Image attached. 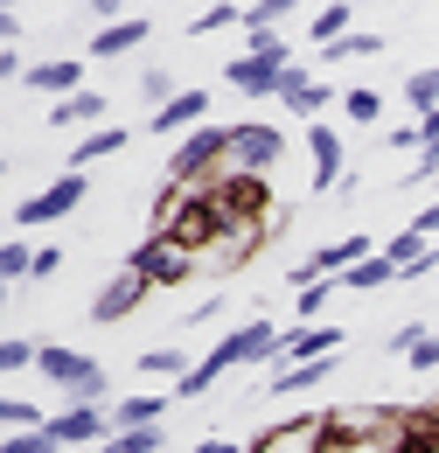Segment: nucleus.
Returning <instances> with one entry per match:
<instances>
[{
  "label": "nucleus",
  "mask_w": 439,
  "mask_h": 453,
  "mask_svg": "<svg viewBox=\"0 0 439 453\" xmlns=\"http://www.w3.org/2000/svg\"><path fill=\"white\" fill-rule=\"evenodd\" d=\"M35 370H42L70 404H112V397H105L112 391V384H105V363H98V356H84V349H56V342H42Z\"/></svg>",
  "instance_id": "nucleus-1"
},
{
  "label": "nucleus",
  "mask_w": 439,
  "mask_h": 453,
  "mask_svg": "<svg viewBox=\"0 0 439 453\" xmlns=\"http://www.w3.org/2000/svg\"><path fill=\"white\" fill-rule=\"evenodd\" d=\"M223 77H230V91H244V98H286L293 57H286V42H279V35H266V42H251V57H237Z\"/></svg>",
  "instance_id": "nucleus-2"
},
{
  "label": "nucleus",
  "mask_w": 439,
  "mask_h": 453,
  "mask_svg": "<svg viewBox=\"0 0 439 453\" xmlns=\"http://www.w3.org/2000/svg\"><path fill=\"white\" fill-rule=\"evenodd\" d=\"M217 161H230V126H196V133L174 147V161H167V181H174V188H203Z\"/></svg>",
  "instance_id": "nucleus-3"
},
{
  "label": "nucleus",
  "mask_w": 439,
  "mask_h": 453,
  "mask_svg": "<svg viewBox=\"0 0 439 453\" xmlns=\"http://www.w3.org/2000/svg\"><path fill=\"white\" fill-rule=\"evenodd\" d=\"M279 154H286V133H279V126H266V119L230 126V168L237 174H273Z\"/></svg>",
  "instance_id": "nucleus-4"
},
{
  "label": "nucleus",
  "mask_w": 439,
  "mask_h": 453,
  "mask_svg": "<svg viewBox=\"0 0 439 453\" xmlns=\"http://www.w3.org/2000/svg\"><path fill=\"white\" fill-rule=\"evenodd\" d=\"M126 265H133L147 286H181L189 273H196V251H181L167 230H154L147 244H133V258H126Z\"/></svg>",
  "instance_id": "nucleus-5"
},
{
  "label": "nucleus",
  "mask_w": 439,
  "mask_h": 453,
  "mask_svg": "<svg viewBox=\"0 0 439 453\" xmlns=\"http://www.w3.org/2000/svg\"><path fill=\"white\" fill-rule=\"evenodd\" d=\"M328 447H335V426H328V418H314V411L279 418V426H266V433L251 440V453H328Z\"/></svg>",
  "instance_id": "nucleus-6"
},
{
  "label": "nucleus",
  "mask_w": 439,
  "mask_h": 453,
  "mask_svg": "<svg viewBox=\"0 0 439 453\" xmlns=\"http://www.w3.org/2000/svg\"><path fill=\"white\" fill-rule=\"evenodd\" d=\"M84 188H91L84 174H77V168H63L50 188H35V196H28L21 210H14V224H21V230H35V224H63V217H70V210L84 203Z\"/></svg>",
  "instance_id": "nucleus-7"
},
{
  "label": "nucleus",
  "mask_w": 439,
  "mask_h": 453,
  "mask_svg": "<svg viewBox=\"0 0 439 453\" xmlns=\"http://www.w3.org/2000/svg\"><path fill=\"white\" fill-rule=\"evenodd\" d=\"M50 433H56V447H91L98 453L112 440V411L105 404H63L50 418Z\"/></svg>",
  "instance_id": "nucleus-8"
},
{
  "label": "nucleus",
  "mask_w": 439,
  "mask_h": 453,
  "mask_svg": "<svg viewBox=\"0 0 439 453\" xmlns=\"http://www.w3.org/2000/svg\"><path fill=\"white\" fill-rule=\"evenodd\" d=\"M140 300H147V280H140L133 265H119V273H112V280L91 293V321H126Z\"/></svg>",
  "instance_id": "nucleus-9"
},
{
  "label": "nucleus",
  "mask_w": 439,
  "mask_h": 453,
  "mask_svg": "<svg viewBox=\"0 0 439 453\" xmlns=\"http://www.w3.org/2000/svg\"><path fill=\"white\" fill-rule=\"evenodd\" d=\"M21 84H35V91H42L50 105L77 98V91H91V84H84V63H77V57H50V63H35V70H28Z\"/></svg>",
  "instance_id": "nucleus-10"
},
{
  "label": "nucleus",
  "mask_w": 439,
  "mask_h": 453,
  "mask_svg": "<svg viewBox=\"0 0 439 453\" xmlns=\"http://www.w3.org/2000/svg\"><path fill=\"white\" fill-rule=\"evenodd\" d=\"M335 349H342V328H328V321H314V328H293V335L279 342V370L321 363V356H335Z\"/></svg>",
  "instance_id": "nucleus-11"
},
{
  "label": "nucleus",
  "mask_w": 439,
  "mask_h": 453,
  "mask_svg": "<svg viewBox=\"0 0 439 453\" xmlns=\"http://www.w3.org/2000/svg\"><path fill=\"white\" fill-rule=\"evenodd\" d=\"M307 154H314V188H342L349 168H342V133L335 126H307Z\"/></svg>",
  "instance_id": "nucleus-12"
},
{
  "label": "nucleus",
  "mask_w": 439,
  "mask_h": 453,
  "mask_svg": "<svg viewBox=\"0 0 439 453\" xmlns=\"http://www.w3.org/2000/svg\"><path fill=\"white\" fill-rule=\"evenodd\" d=\"M293 119H314L321 105H335V84H321V77H307V70H293L286 77V98H279Z\"/></svg>",
  "instance_id": "nucleus-13"
},
{
  "label": "nucleus",
  "mask_w": 439,
  "mask_h": 453,
  "mask_svg": "<svg viewBox=\"0 0 439 453\" xmlns=\"http://www.w3.org/2000/svg\"><path fill=\"white\" fill-rule=\"evenodd\" d=\"M349 21H356V7H349V0H328V7H314V14H307V42H314V50H335L342 35H356Z\"/></svg>",
  "instance_id": "nucleus-14"
},
{
  "label": "nucleus",
  "mask_w": 439,
  "mask_h": 453,
  "mask_svg": "<svg viewBox=\"0 0 439 453\" xmlns=\"http://www.w3.org/2000/svg\"><path fill=\"white\" fill-rule=\"evenodd\" d=\"M174 397H119L112 404V433H147V426H161V411Z\"/></svg>",
  "instance_id": "nucleus-15"
},
{
  "label": "nucleus",
  "mask_w": 439,
  "mask_h": 453,
  "mask_svg": "<svg viewBox=\"0 0 439 453\" xmlns=\"http://www.w3.org/2000/svg\"><path fill=\"white\" fill-rule=\"evenodd\" d=\"M203 112H210V91H181L174 105H161V112H147V133H181V126H196Z\"/></svg>",
  "instance_id": "nucleus-16"
},
{
  "label": "nucleus",
  "mask_w": 439,
  "mask_h": 453,
  "mask_svg": "<svg viewBox=\"0 0 439 453\" xmlns=\"http://www.w3.org/2000/svg\"><path fill=\"white\" fill-rule=\"evenodd\" d=\"M154 35V14H133V21H119L105 35H91V57H126V50H140Z\"/></svg>",
  "instance_id": "nucleus-17"
},
{
  "label": "nucleus",
  "mask_w": 439,
  "mask_h": 453,
  "mask_svg": "<svg viewBox=\"0 0 439 453\" xmlns=\"http://www.w3.org/2000/svg\"><path fill=\"white\" fill-rule=\"evenodd\" d=\"M384 286H404V273H397V265H390L384 251H377V258H363V265H349V273H342V293H384Z\"/></svg>",
  "instance_id": "nucleus-18"
},
{
  "label": "nucleus",
  "mask_w": 439,
  "mask_h": 453,
  "mask_svg": "<svg viewBox=\"0 0 439 453\" xmlns=\"http://www.w3.org/2000/svg\"><path fill=\"white\" fill-rule=\"evenodd\" d=\"M126 140H133V133H126V126H98V133H84V140H77V147H70V168L84 174V168H91V161H112V154H119V147H126Z\"/></svg>",
  "instance_id": "nucleus-19"
},
{
  "label": "nucleus",
  "mask_w": 439,
  "mask_h": 453,
  "mask_svg": "<svg viewBox=\"0 0 439 453\" xmlns=\"http://www.w3.org/2000/svg\"><path fill=\"white\" fill-rule=\"evenodd\" d=\"M390 349H397L419 377H426V370H439V335H433V328H397V335H390Z\"/></svg>",
  "instance_id": "nucleus-20"
},
{
  "label": "nucleus",
  "mask_w": 439,
  "mask_h": 453,
  "mask_svg": "<svg viewBox=\"0 0 439 453\" xmlns=\"http://www.w3.org/2000/svg\"><path fill=\"white\" fill-rule=\"evenodd\" d=\"M335 363H342V356L300 363V370H273V391H279V397H286V391H314V384H328V377H335Z\"/></svg>",
  "instance_id": "nucleus-21"
},
{
  "label": "nucleus",
  "mask_w": 439,
  "mask_h": 453,
  "mask_svg": "<svg viewBox=\"0 0 439 453\" xmlns=\"http://www.w3.org/2000/svg\"><path fill=\"white\" fill-rule=\"evenodd\" d=\"M404 105L426 119L439 112V63H426V70H404Z\"/></svg>",
  "instance_id": "nucleus-22"
},
{
  "label": "nucleus",
  "mask_w": 439,
  "mask_h": 453,
  "mask_svg": "<svg viewBox=\"0 0 439 453\" xmlns=\"http://www.w3.org/2000/svg\"><path fill=\"white\" fill-rule=\"evenodd\" d=\"M84 119H105V91L98 84L77 91V98H63V105H50V126H84Z\"/></svg>",
  "instance_id": "nucleus-23"
},
{
  "label": "nucleus",
  "mask_w": 439,
  "mask_h": 453,
  "mask_svg": "<svg viewBox=\"0 0 439 453\" xmlns=\"http://www.w3.org/2000/svg\"><path fill=\"white\" fill-rule=\"evenodd\" d=\"M217 28H244V7L210 0V7H196V14H189V35H196V42H203V35H217Z\"/></svg>",
  "instance_id": "nucleus-24"
},
{
  "label": "nucleus",
  "mask_w": 439,
  "mask_h": 453,
  "mask_svg": "<svg viewBox=\"0 0 439 453\" xmlns=\"http://www.w3.org/2000/svg\"><path fill=\"white\" fill-rule=\"evenodd\" d=\"M0 418H7V433H50V418H56V411L28 404V397H0Z\"/></svg>",
  "instance_id": "nucleus-25"
},
{
  "label": "nucleus",
  "mask_w": 439,
  "mask_h": 453,
  "mask_svg": "<svg viewBox=\"0 0 439 453\" xmlns=\"http://www.w3.org/2000/svg\"><path fill=\"white\" fill-rule=\"evenodd\" d=\"M286 14H300V7H286V0H258V7H244V35L251 42H266V35H279V21Z\"/></svg>",
  "instance_id": "nucleus-26"
},
{
  "label": "nucleus",
  "mask_w": 439,
  "mask_h": 453,
  "mask_svg": "<svg viewBox=\"0 0 439 453\" xmlns=\"http://www.w3.org/2000/svg\"><path fill=\"white\" fill-rule=\"evenodd\" d=\"M0 280H7V286H28V280H35V251H28L21 237L0 244Z\"/></svg>",
  "instance_id": "nucleus-27"
},
{
  "label": "nucleus",
  "mask_w": 439,
  "mask_h": 453,
  "mask_svg": "<svg viewBox=\"0 0 439 453\" xmlns=\"http://www.w3.org/2000/svg\"><path fill=\"white\" fill-rule=\"evenodd\" d=\"M140 370H154V377H174V384H181L196 363H189V349H140Z\"/></svg>",
  "instance_id": "nucleus-28"
},
{
  "label": "nucleus",
  "mask_w": 439,
  "mask_h": 453,
  "mask_svg": "<svg viewBox=\"0 0 439 453\" xmlns=\"http://www.w3.org/2000/svg\"><path fill=\"white\" fill-rule=\"evenodd\" d=\"M342 112L356 119V126H377V119H384V98H377L370 84H356V91H342Z\"/></svg>",
  "instance_id": "nucleus-29"
},
{
  "label": "nucleus",
  "mask_w": 439,
  "mask_h": 453,
  "mask_svg": "<svg viewBox=\"0 0 439 453\" xmlns=\"http://www.w3.org/2000/svg\"><path fill=\"white\" fill-rule=\"evenodd\" d=\"M377 50H384V42L356 28V35H342V42H335V50H321V57H328V63H370V57H377Z\"/></svg>",
  "instance_id": "nucleus-30"
},
{
  "label": "nucleus",
  "mask_w": 439,
  "mask_h": 453,
  "mask_svg": "<svg viewBox=\"0 0 439 453\" xmlns=\"http://www.w3.org/2000/svg\"><path fill=\"white\" fill-rule=\"evenodd\" d=\"M140 98H147V112H161V105H174L181 91H174V77H167V70H140Z\"/></svg>",
  "instance_id": "nucleus-31"
},
{
  "label": "nucleus",
  "mask_w": 439,
  "mask_h": 453,
  "mask_svg": "<svg viewBox=\"0 0 439 453\" xmlns=\"http://www.w3.org/2000/svg\"><path fill=\"white\" fill-rule=\"evenodd\" d=\"M98 453H161V426H147V433H112Z\"/></svg>",
  "instance_id": "nucleus-32"
},
{
  "label": "nucleus",
  "mask_w": 439,
  "mask_h": 453,
  "mask_svg": "<svg viewBox=\"0 0 439 453\" xmlns=\"http://www.w3.org/2000/svg\"><path fill=\"white\" fill-rule=\"evenodd\" d=\"M35 356H42V342H28V335H7V342H0V370H7V377H14V370H28Z\"/></svg>",
  "instance_id": "nucleus-33"
},
{
  "label": "nucleus",
  "mask_w": 439,
  "mask_h": 453,
  "mask_svg": "<svg viewBox=\"0 0 439 453\" xmlns=\"http://www.w3.org/2000/svg\"><path fill=\"white\" fill-rule=\"evenodd\" d=\"M335 293H342V286H328V280H321V286H307V293H293V307H300V328H314V314L328 307Z\"/></svg>",
  "instance_id": "nucleus-34"
},
{
  "label": "nucleus",
  "mask_w": 439,
  "mask_h": 453,
  "mask_svg": "<svg viewBox=\"0 0 439 453\" xmlns=\"http://www.w3.org/2000/svg\"><path fill=\"white\" fill-rule=\"evenodd\" d=\"M0 453H63V447H56V433H7Z\"/></svg>",
  "instance_id": "nucleus-35"
},
{
  "label": "nucleus",
  "mask_w": 439,
  "mask_h": 453,
  "mask_svg": "<svg viewBox=\"0 0 439 453\" xmlns=\"http://www.w3.org/2000/svg\"><path fill=\"white\" fill-rule=\"evenodd\" d=\"M404 181H439V147H426V154H419V168L404 174Z\"/></svg>",
  "instance_id": "nucleus-36"
},
{
  "label": "nucleus",
  "mask_w": 439,
  "mask_h": 453,
  "mask_svg": "<svg viewBox=\"0 0 439 453\" xmlns=\"http://www.w3.org/2000/svg\"><path fill=\"white\" fill-rule=\"evenodd\" d=\"M390 147H419V154H426V140H419V119H412V126H390Z\"/></svg>",
  "instance_id": "nucleus-37"
},
{
  "label": "nucleus",
  "mask_w": 439,
  "mask_h": 453,
  "mask_svg": "<svg viewBox=\"0 0 439 453\" xmlns=\"http://www.w3.org/2000/svg\"><path fill=\"white\" fill-rule=\"evenodd\" d=\"M56 265H63V251H56V244H42V251H35V280H50Z\"/></svg>",
  "instance_id": "nucleus-38"
},
{
  "label": "nucleus",
  "mask_w": 439,
  "mask_h": 453,
  "mask_svg": "<svg viewBox=\"0 0 439 453\" xmlns=\"http://www.w3.org/2000/svg\"><path fill=\"white\" fill-rule=\"evenodd\" d=\"M412 230H419V237H433V230H439V203H426V210L412 217Z\"/></svg>",
  "instance_id": "nucleus-39"
},
{
  "label": "nucleus",
  "mask_w": 439,
  "mask_h": 453,
  "mask_svg": "<svg viewBox=\"0 0 439 453\" xmlns=\"http://www.w3.org/2000/svg\"><path fill=\"white\" fill-rule=\"evenodd\" d=\"M196 453H244V447H230V440H196Z\"/></svg>",
  "instance_id": "nucleus-40"
},
{
  "label": "nucleus",
  "mask_w": 439,
  "mask_h": 453,
  "mask_svg": "<svg viewBox=\"0 0 439 453\" xmlns=\"http://www.w3.org/2000/svg\"><path fill=\"white\" fill-rule=\"evenodd\" d=\"M433 418H439V404H433Z\"/></svg>",
  "instance_id": "nucleus-41"
}]
</instances>
